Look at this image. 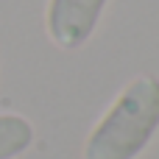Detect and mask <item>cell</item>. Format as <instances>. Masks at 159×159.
<instances>
[{
  "label": "cell",
  "instance_id": "6da1fadb",
  "mask_svg": "<svg viewBox=\"0 0 159 159\" xmlns=\"http://www.w3.org/2000/svg\"><path fill=\"white\" fill-rule=\"evenodd\" d=\"M159 129V78H134L95 123L84 159H137Z\"/></svg>",
  "mask_w": 159,
  "mask_h": 159
},
{
  "label": "cell",
  "instance_id": "7a4b0ae2",
  "mask_svg": "<svg viewBox=\"0 0 159 159\" xmlns=\"http://www.w3.org/2000/svg\"><path fill=\"white\" fill-rule=\"evenodd\" d=\"M109 0H48L45 28L61 50H78L95 34Z\"/></svg>",
  "mask_w": 159,
  "mask_h": 159
},
{
  "label": "cell",
  "instance_id": "3957f363",
  "mask_svg": "<svg viewBox=\"0 0 159 159\" xmlns=\"http://www.w3.org/2000/svg\"><path fill=\"white\" fill-rule=\"evenodd\" d=\"M34 143V126L22 115H0V159H17Z\"/></svg>",
  "mask_w": 159,
  "mask_h": 159
}]
</instances>
